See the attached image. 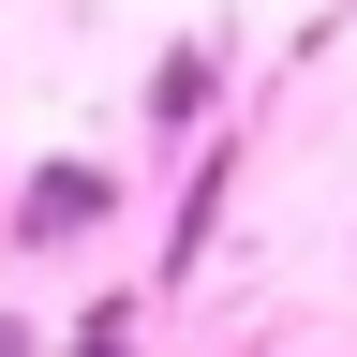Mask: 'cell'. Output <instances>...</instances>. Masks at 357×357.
Here are the masks:
<instances>
[{"mask_svg":"<svg viewBox=\"0 0 357 357\" xmlns=\"http://www.w3.org/2000/svg\"><path fill=\"white\" fill-rule=\"evenodd\" d=\"M105 223H119V164L60 149V164L15 178V253H75V238H105Z\"/></svg>","mask_w":357,"mask_h":357,"instance_id":"cell-1","label":"cell"},{"mask_svg":"<svg viewBox=\"0 0 357 357\" xmlns=\"http://www.w3.org/2000/svg\"><path fill=\"white\" fill-rule=\"evenodd\" d=\"M208 89H223V45L194 30V45H164V60H149V134H164V149H194V119H208Z\"/></svg>","mask_w":357,"mask_h":357,"instance_id":"cell-2","label":"cell"},{"mask_svg":"<svg viewBox=\"0 0 357 357\" xmlns=\"http://www.w3.org/2000/svg\"><path fill=\"white\" fill-rule=\"evenodd\" d=\"M223 178H238V134H194V194H178V238H164V283L208 253V223H223Z\"/></svg>","mask_w":357,"mask_h":357,"instance_id":"cell-3","label":"cell"},{"mask_svg":"<svg viewBox=\"0 0 357 357\" xmlns=\"http://www.w3.org/2000/svg\"><path fill=\"white\" fill-rule=\"evenodd\" d=\"M60 357H134V298H105V312H89V328H75Z\"/></svg>","mask_w":357,"mask_h":357,"instance_id":"cell-4","label":"cell"},{"mask_svg":"<svg viewBox=\"0 0 357 357\" xmlns=\"http://www.w3.org/2000/svg\"><path fill=\"white\" fill-rule=\"evenodd\" d=\"M0 357H45V328H30V312H0Z\"/></svg>","mask_w":357,"mask_h":357,"instance_id":"cell-5","label":"cell"}]
</instances>
